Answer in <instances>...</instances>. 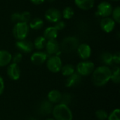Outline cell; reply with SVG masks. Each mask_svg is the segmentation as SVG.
Returning <instances> with one entry per match:
<instances>
[{"label": "cell", "mask_w": 120, "mask_h": 120, "mask_svg": "<svg viewBox=\"0 0 120 120\" xmlns=\"http://www.w3.org/2000/svg\"><path fill=\"white\" fill-rule=\"evenodd\" d=\"M92 82L97 87H102L106 85L111 77V69L105 65L99 66L94 69L92 72Z\"/></svg>", "instance_id": "6da1fadb"}, {"label": "cell", "mask_w": 120, "mask_h": 120, "mask_svg": "<svg viewBox=\"0 0 120 120\" xmlns=\"http://www.w3.org/2000/svg\"><path fill=\"white\" fill-rule=\"evenodd\" d=\"M53 119L56 120H72L73 115L69 106L63 103L56 104L52 110Z\"/></svg>", "instance_id": "7a4b0ae2"}, {"label": "cell", "mask_w": 120, "mask_h": 120, "mask_svg": "<svg viewBox=\"0 0 120 120\" xmlns=\"http://www.w3.org/2000/svg\"><path fill=\"white\" fill-rule=\"evenodd\" d=\"M30 27L28 24L23 22H19L15 24L13 29V37L18 40L25 39L28 35Z\"/></svg>", "instance_id": "3957f363"}, {"label": "cell", "mask_w": 120, "mask_h": 120, "mask_svg": "<svg viewBox=\"0 0 120 120\" xmlns=\"http://www.w3.org/2000/svg\"><path fill=\"white\" fill-rule=\"evenodd\" d=\"M95 69V65L93 62L84 60L79 63L76 67V70L81 77H86L91 75Z\"/></svg>", "instance_id": "277c9868"}, {"label": "cell", "mask_w": 120, "mask_h": 120, "mask_svg": "<svg viewBox=\"0 0 120 120\" xmlns=\"http://www.w3.org/2000/svg\"><path fill=\"white\" fill-rule=\"evenodd\" d=\"M79 44V40L77 37H68L63 40L60 48H61L65 53H69L77 50Z\"/></svg>", "instance_id": "5b68a950"}, {"label": "cell", "mask_w": 120, "mask_h": 120, "mask_svg": "<svg viewBox=\"0 0 120 120\" xmlns=\"http://www.w3.org/2000/svg\"><path fill=\"white\" fill-rule=\"evenodd\" d=\"M46 68L47 69L53 73H58L60 72L61 68L63 66V63L60 58L57 56H51L47 58L46 61Z\"/></svg>", "instance_id": "8992f818"}, {"label": "cell", "mask_w": 120, "mask_h": 120, "mask_svg": "<svg viewBox=\"0 0 120 120\" xmlns=\"http://www.w3.org/2000/svg\"><path fill=\"white\" fill-rule=\"evenodd\" d=\"M112 9H113L112 6L109 2L102 1L98 4L97 7L96 13L98 14V15L103 17V18L109 17L112 13Z\"/></svg>", "instance_id": "52a82bcc"}, {"label": "cell", "mask_w": 120, "mask_h": 120, "mask_svg": "<svg viewBox=\"0 0 120 120\" xmlns=\"http://www.w3.org/2000/svg\"><path fill=\"white\" fill-rule=\"evenodd\" d=\"M77 53L81 59L84 60H86L91 57V48L89 44L86 43H83V44H79V46H77Z\"/></svg>", "instance_id": "ba28073f"}, {"label": "cell", "mask_w": 120, "mask_h": 120, "mask_svg": "<svg viewBox=\"0 0 120 120\" xmlns=\"http://www.w3.org/2000/svg\"><path fill=\"white\" fill-rule=\"evenodd\" d=\"M6 73L8 77L11 80L16 81L20 77V74H21L20 68L18 64L12 63L8 65Z\"/></svg>", "instance_id": "9c48e42d"}, {"label": "cell", "mask_w": 120, "mask_h": 120, "mask_svg": "<svg viewBox=\"0 0 120 120\" xmlns=\"http://www.w3.org/2000/svg\"><path fill=\"white\" fill-rule=\"evenodd\" d=\"M48 58V55L46 52L38 51L33 53L30 57L31 62L35 65H41L46 63Z\"/></svg>", "instance_id": "30bf717a"}, {"label": "cell", "mask_w": 120, "mask_h": 120, "mask_svg": "<svg viewBox=\"0 0 120 120\" xmlns=\"http://www.w3.org/2000/svg\"><path fill=\"white\" fill-rule=\"evenodd\" d=\"M44 17L46 18V20L50 22H56L58 20H60L62 15L60 11L55 8H51L48 9L44 15Z\"/></svg>", "instance_id": "8fae6325"}, {"label": "cell", "mask_w": 120, "mask_h": 120, "mask_svg": "<svg viewBox=\"0 0 120 120\" xmlns=\"http://www.w3.org/2000/svg\"><path fill=\"white\" fill-rule=\"evenodd\" d=\"M15 46L20 52L25 53H29L32 52L34 49L33 43L26 39L17 41L15 43Z\"/></svg>", "instance_id": "7c38bea8"}, {"label": "cell", "mask_w": 120, "mask_h": 120, "mask_svg": "<svg viewBox=\"0 0 120 120\" xmlns=\"http://www.w3.org/2000/svg\"><path fill=\"white\" fill-rule=\"evenodd\" d=\"M45 48L47 55L50 56L57 55V53L60 51V45L56 39L46 41Z\"/></svg>", "instance_id": "4fadbf2b"}, {"label": "cell", "mask_w": 120, "mask_h": 120, "mask_svg": "<svg viewBox=\"0 0 120 120\" xmlns=\"http://www.w3.org/2000/svg\"><path fill=\"white\" fill-rule=\"evenodd\" d=\"M101 29L106 33H110L111 32L115 27V22L114 20L110 17H106L103 18L101 20L100 23Z\"/></svg>", "instance_id": "5bb4252c"}, {"label": "cell", "mask_w": 120, "mask_h": 120, "mask_svg": "<svg viewBox=\"0 0 120 120\" xmlns=\"http://www.w3.org/2000/svg\"><path fill=\"white\" fill-rule=\"evenodd\" d=\"M82 77L77 72H75L70 77H67L65 81V86L68 88H72L77 86L82 82Z\"/></svg>", "instance_id": "9a60e30c"}, {"label": "cell", "mask_w": 120, "mask_h": 120, "mask_svg": "<svg viewBox=\"0 0 120 120\" xmlns=\"http://www.w3.org/2000/svg\"><path fill=\"white\" fill-rule=\"evenodd\" d=\"M61 97H62V94L60 93V91L57 89H53L49 92L47 95V98H48L47 101H49L52 104L56 105L60 103Z\"/></svg>", "instance_id": "2e32d148"}, {"label": "cell", "mask_w": 120, "mask_h": 120, "mask_svg": "<svg viewBox=\"0 0 120 120\" xmlns=\"http://www.w3.org/2000/svg\"><path fill=\"white\" fill-rule=\"evenodd\" d=\"M12 60V55L6 50H0V67L8 65Z\"/></svg>", "instance_id": "e0dca14e"}, {"label": "cell", "mask_w": 120, "mask_h": 120, "mask_svg": "<svg viewBox=\"0 0 120 120\" xmlns=\"http://www.w3.org/2000/svg\"><path fill=\"white\" fill-rule=\"evenodd\" d=\"M75 3L80 9L86 11L93 8L95 0H75Z\"/></svg>", "instance_id": "ac0fdd59"}, {"label": "cell", "mask_w": 120, "mask_h": 120, "mask_svg": "<svg viewBox=\"0 0 120 120\" xmlns=\"http://www.w3.org/2000/svg\"><path fill=\"white\" fill-rule=\"evenodd\" d=\"M58 31L53 26H50L47 28L45 29L44 32V37L48 40H52V39H56L58 37Z\"/></svg>", "instance_id": "d6986e66"}, {"label": "cell", "mask_w": 120, "mask_h": 120, "mask_svg": "<svg viewBox=\"0 0 120 120\" xmlns=\"http://www.w3.org/2000/svg\"><path fill=\"white\" fill-rule=\"evenodd\" d=\"M53 108V104L51 103L49 101H44L41 103L39 108V110L41 114L46 115L52 112Z\"/></svg>", "instance_id": "ffe728a7"}, {"label": "cell", "mask_w": 120, "mask_h": 120, "mask_svg": "<svg viewBox=\"0 0 120 120\" xmlns=\"http://www.w3.org/2000/svg\"><path fill=\"white\" fill-rule=\"evenodd\" d=\"M100 61L103 65L109 67L111 65L112 62V54L110 52H103L100 56Z\"/></svg>", "instance_id": "44dd1931"}, {"label": "cell", "mask_w": 120, "mask_h": 120, "mask_svg": "<svg viewBox=\"0 0 120 120\" xmlns=\"http://www.w3.org/2000/svg\"><path fill=\"white\" fill-rule=\"evenodd\" d=\"M28 26L30 29L32 30H40L44 26V21L40 18H34L30 20Z\"/></svg>", "instance_id": "7402d4cb"}, {"label": "cell", "mask_w": 120, "mask_h": 120, "mask_svg": "<svg viewBox=\"0 0 120 120\" xmlns=\"http://www.w3.org/2000/svg\"><path fill=\"white\" fill-rule=\"evenodd\" d=\"M60 72L64 77H68L75 72V68L71 64H66L62 66Z\"/></svg>", "instance_id": "603a6c76"}, {"label": "cell", "mask_w": 120, "mask_h": 120, "mask_svg": "<svg viewBox=\"0 0 120 120\" xmlns=\"http://www.w3.org/2000/svg\"><path fill=\"white\" fill-rule=\"evenodd\" d=\"M46 44V39L43 36H39L34 39L33 43V46L36 49L40 51L45 47Z\"/></svg>", "instance_id": "cb8c5ba5"}, {"label": "cell", "mask_w": 120, "mask_h": 120, "mask_svg": "<svg viewBox=\"0 0 120 120\" xmlns=\"http://www.w3.org/2000/svg\"><path fill=\"white\" fill-rule=\"evenodd\" d=\"M110 80L115 84H119L120 82V68L119 66H115L111 70Z\"/></svg>", "instance_id": "d4e9b609"}, {"label": "cell", "mask_w": 120, "mask_h": 120, "mask_svg": "<svg viewBox=\"0 0 120 120\" xmlns=\"http://www.w3.org/2000/svg\"><path fill=\"white\" fill-rule=\"evenodd\" d=\"M74 14H75V11L73 10L72 8L70 7V6H68V7H65L63 11V13H61L62 16L65 18V19H70L72 18L73 16H74Z\"/></svg>", "instance_id": "484cf974"}, {"label": "cell", "mask_w": 120, "mask_h": 120, "mask_svg": "<svg viewBox=\"0 0 120 120\" xmlns=\"http://www.w3.org/2000/svg\"><path fill=\"white\" fill-rule=\"evenodd\" d=\"M95 116L98 120H106L108 117V113L103 109H100L96 111Z\"/></svg>", "instance_id": "4316f807"}, {"label": "cell", "mask_w": 120, "mask_h": 120, "mask_svg": "<svg viewBox=\"0 0 120 120\" xmlns=\"http://www.w3.org/2000/svg\"><path fill=\"white\" fill-rule=\"evenodd\" d=\"M108 120H120V110L119 108L112 110L108 117Z\"/></svg>", "instance_id": "83f0119b"}, {"label": "cell", "mask_w": 120, "mask_h": 120, "mask_svg": "<svg viewBox=\"0 0 120 120\" xmlns=\"http://www.w3.org/2000/svg\"><path fill=\"white\" fill-rule=\"evenodd\" d=\"M112 19L115 22L120 23V7L117 6L114 9H112Z\"/></svg>", "instance_id": "f1b7e54d"}, {"label": "cell", "mask_w": 120, "mask_h": 120, "mask_svg": "<svg viewBox=\"0 0 120 120\" xmlns=\"http://www.w3.org/2000/svg\"><path fill=\"white\" fill-rule=\"evenodd\" d=\"M72 101V96L70 94L65 93L62 94V97H61V100H60V103L65 104L68 105Z\"/></svg>", "instance_id": "f546056e"}, {"label": "cell", "mask_w": 120, "mask_h": 120, "mask_svg": "<svg viewBox=\"0 0 120 120\" xmlns=\"http://www.w3.org/2000/svg\"><path fill=\"white\" fill-rule=\"evenodd\" d=\"M30 18H31V14L30 12L24 11L22 13H20V22L27 23L28 22L30 21Z\"/></svg>", "instance_id": "4dcf8cb0"}, {"label": "cell", "mask_w": 120, "mask_h": 120, "mask_svg": "<svg viewBox=\"0 0 120 120\" xmlns=\"http://www.w3.org/2000/svg\"><path fill=\"white\" fill-rule=\"evenodd\" d=\"M22 59V55L21 53L20 52H18L16 53H15L13 55V56H12V60L11 61H13V63H15V64H18L21 62Z\"/></svg>", "instance_id": "1f68e13d"}, {"label": "cell", "mask_w": 120, "mask_h": 120, "mask_svg": "<svg viewBox=\"0 0 120 120\" xmlns=\"http://www.w3.org/2000/svg\"><path fill=\"white\" fill-rule=\"evenodd\" d=\"M65 22L64 21H63V20H58V22H55V25H54V27L58 30V31H59V30H63L65 27Z\"/></svg>", "instance_id": "d6a6232c"}, {"label": "cell", "mask_w": 120, "mask_h": 120, "mask_svg": "<svg viewBox=\"0 0 120 120\" xmlns=\"http://www.w3.org/2000/svg\"><path fill=\"white\" fill-rule=\"evenodd\" d=\"M11 20L13 22L17 23L20 22V13H13L11 16Z\"/></svg>", "instance_id": "836d02e7"}, {"label": "cell", "mask_w": 120, "mask_h": 120, "mask_svg": "<svg viewBox=\"0 0 120 120\" xmlns=\"http://www.w3.org/2000/svg\"><path fill=\"white\" fill-rule=\"evenodd\" d=\"M112 62L117 65H119L120 63V53L119 52L112 54Z\"/></svg>", "instance_id": "e575fe53"}, {"label": "cell", "mask_w": 120, "mask_h": 120, "mask_svg": "<svg viewBox=\"0 0 120 120\" xmlns=\"http://www.w3.org/2000/svg\"><path fill=\"white\" fill-rule=\"evenodd\" d=\"M4 88H5V84H4V79L0 76V96L4 93Z\"/></svg>", "instance_id": "d590c367"}, {"label": "cell", "mask_w": 120, "mask_h": 120, "mask_svg": "<svg viewBox=\"0 0 120 120\" xmlns=\"http://www.w3.org/2000/svg\"><path fill=\"white\" fill-rule=\"evenodd\" d=\"M30 1L35 5H40L45 1V0H30Z\"/></svg>", "instance_id": "8d00e7d4"}, {"label": "cell", "mask_w": 120, "mask_h": 120, "mask_svg": "<svg viewBox=\"0 0 120 120\" xmlns=\"http://www.w3.org/2000/svg\"><path fill=\"white\" fill-rule=\"evenodd\" d=\"M45 1H47L48 2H50V3H51V2H53V1H54L55 0H45Z\"/></svg>", "instance_id": "74e56055"}, {"label": "cell", "mask_w": 120, "mask_h": 120, "mask_svg": "<svg viewBox=\"0 0 120 120\" xmlns=\"http://www.w3.org/2000/svg\"><path fill=\"white\" fill-rule=\"evenodd\" d=\"M46 120H56L55 119H53V118H48V119H46Z\"/></svg>", "instance_id": "f35d334b"}, {"label": "cell", "mask_w": 120, "mask_h": 120, "mask_svg": "<svg viewBox=\"0 0 120 120\" xmlns=\"http://www.w3.org/2000/svg\"><path fill=\"white\" fill-rule=\"evenodd\" d=\"M28 120H35L34 118H33V117H30V118Z\"/></svg>", "instance_id": "ab89813d"}, {"label": "cell", "mask_w": 120, "mask_h": 120, "mask_svg": "<svg viewBox=\"0 0 120 120\" xmlns=\"http://www.w3.org/2000/svg\"><path fill=\"white\" fill-rule=\"evenodd\" d=\"M112 1H119L120 0H112Z\"/></svg>", "instance_id": "60d3db41"}]
</instances>
